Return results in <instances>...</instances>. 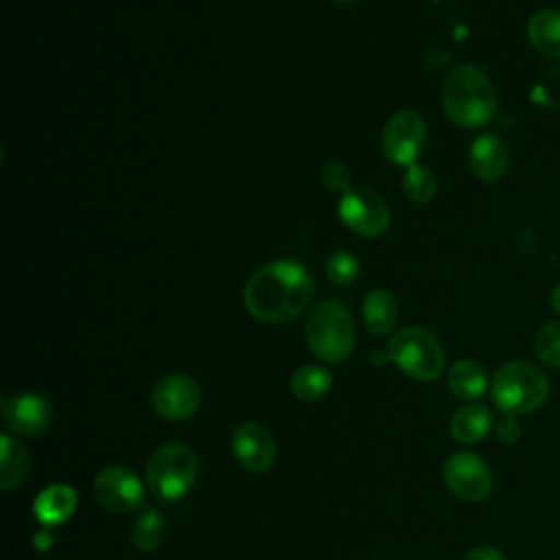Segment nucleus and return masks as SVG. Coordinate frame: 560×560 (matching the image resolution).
I'll return each instance as SVG.
<instances>
[{
	"instance_id": "1",
	"label": "nucleus",
	"mask_w": 560,
	"mask_h": 560,
	"mask_svg": "<svg viewBox=\"0 0 560 560\" xmlns=\"http://www.w3.org/2000/svg\"><path fill=\"white\" fill-rule=\"evenodd\" d=\"M313 298V280L298 260H273L252 273L245 284V308L262 322L284 324L300 317Z\"/></svg>"
},
{
	"instance_id": "2",
	"label": "nucleus",
	"mask_w": 560,
	"mask_h": 560,
	"mask_svg": "<svg viewBox=\"0 0 560 560\" xmlns=\"http://www.w3.org/2000/svg\"><path fill=\"white\" fill-rule=\"evenodd\" d=\"M442 105L459 127H483L497 114V94L490 79L475 66H457L442 85Z\"/></svg>"
},
{
	"instance_id": "3",
	"label": "nucleus",
	"mask_w": 560,
	"mask_h": 560,
	"mask_svg": "<svg viewBox=\"0 0 560 560\" xmlns=\"http://www.w3.org/2000/svg\"><path fill=\"white\" fill-rule=\"evenodd\" d=\"M547 374L529 361L503 363L490 383L492 402L505 416H523L538 409L549 396Z\"/></svg>"
},
{
	"instance_id": "4",
	"label": "nucleus",
	"mask_w": 560,
	"mask_h": 560,
	"mask_svg": "<svg viewBox=\"0 0 560 560\" xmlns=\"http://www.w3.org/2000/svg\"><path fill=\"white\" fill-rule=\"evenodd\" d=\"M311 352L324 363H341L354 346V326L348 308L339 300L319 302L304 326Z\"/></svg>"
},
{
	"instance_id": "5",
	"label": "nucleus",
	"mask_w": 560,
	"mask_h": 560,
	"mask_svg": "<svg viewBox=\"0 0 560 560\" xmlns=\"http://www.w3.org/2000/svg\"><path fill=\"white\" fill-rule=\"evenodd\" d=\"M197 455L186 444L158 446L147 462V486L162 501L182 499L197 479Z\"/></svg>"
},
{
	"instance_id": "6",
	"label": "nucleus",
	"mask_w": 560,
	"mask_h": 560,
	"mask_svg": "<svg viewBox=\"0 0 560 560\" xmlns=\"http://www.w3.org/2000/svg\"><path fill=\"white\" fill-rule=\"evenodd\" d=\"M387 354L400 372L416 381H433L444 370V350L440 341L420 326L396 332L387 343Z\"/></svg>"
},
{
	"instance_id": "7",
	"label": "nucleus",
	"mask_w": 560,
	"mask_h": 560,
	"mask_svg": "<svg viewBox=\"0 0 560 560\" xmlns=\"http://www.w3.org/2000/svg\"><path fill=\"white\" fill-rule=\"evenodd\" d=\"M341 223L365 238H376L389 228V208L383 197L368 186H352L339 199Z\"/></svg>"
},
{
	"instance_id": "8",
	"label": "nucleus",
	"mask_w": 560,
	"mask_h": 560,
	"mask_svg": "<svg viewBox=\"0 0 560 560\" xmlns=\"http://www.w3.org/2000/svg\"><path fill=\"white\" fill-rule=\"evenodd\" d=\"M427 144V122L413 109H400L383 127L381 151L398 166H411Z\"/></svg>"
},
{
	"instance_id": "9",
	"label": "nucleus",
	"mask_w": 560,
	"mask_h": 560,
	"mask_svg": "<svg viewBox=\"0 0 560 560\" xmlns=\"http://www.w3.org/2000/svg\"><path fill=\"white\" fill-rule=\"evenodd\" d=\"M96 501L116 514H129L144 505V486L127 466H107L94 479Z\"/></svg>"
},
{
	"instance_id": "10",
	"label": "nucleus",
	"mask_w": 560,
	"mask_h": 560,
	"mask_svg": "<svg viewBox=\"0 0 560 560\" xmlns=\"http://www.w3.org/2000/svg\"><path fill=\"white\" fill-rule=\"evenodd\" d=\"M448 490L464 501H483L492 492L490 466L470 451H457L444 462Z\"/></svg>"
},
{
	"instance_id": "11",
	"label": "nucleus",
	"mask_w": 560,
	"mask_h": 560,
	"mask_svg": "<svg viewBox=\"0 0 560 560\" xmlns=\"http://www.w3.org/2000/svg\"><path fill=\"white\" fill-rule=\"evenodd\" d=\"M199 405V383L186 374H166L151 389V407L164 420H186Z\"/></svg>"
},
{
	"instance_id": "12",
	"label": "nucleus",
	"mask_w": 560,
	"mask_h": 560,
	"mask_svg": "<svg viewBox=\"0 0 560 560\" xmlns=\"http://www.w3.org/2000/svg\"><path fill=\"white\" fill-rule=\"evenodd\" d=\"M52 420L50 400L37 392H20L2 398V422L18 435H37Z\"/></svg>"
},
{
	"instance_id": "13",
	"label": "nucleus",
	"mask_w": 560,
	"mask_h": 560,
	"mask_svg": "<svg viewBox=\"0 0 560 560\" xmlns=\"http://www.w3.org/2000/svg\"><path fill=\"white\" fill-rule=\"evenodd\" d=\"M230 446L236 462L254 475L267 472L276 462V440L258 422L238 424L232 433Z\"/></svg>"
},
{
	"instance_id": "14",
	"label": "nucleus",
	"mask_w": 560,
	"mask_h": 560,
	"mask_svg": "<svg viewBox=\"0 0 560 560\" xmlns=\"http://www.w3.org/2000/svg\"><path fill=\"white\" fill-rule=\"evenodd\" d=\"M470 171L486 182L499 179L510 164V151L505 142L494 133H481L472 140L468 151Z\"/></svg>"
},
{
	"instance_id": "15",
	"label": "nucleus",
	"mask_w": 560,
	"mask_h": 560,
	"mask_svg": "<svg viewBox=\"0 0 560 560\" xmlns=\"http://www.w3.org/2000/svg\"><path fill=\"white\" fill-rule=\"evenodd\" d=\"M77 508V492L66 483L46 486L33 501V514L44 527L61 525Z\"/></svg>"
},
{
	"instance_id": "16",
	"label": "nucleus",
	"mask_w": 560,
	"mask_h": 560,
	"mask_svg": "<svg viewBox=\"0 0 560 560\" xmlns=\"http://www.w3.org/2000/svg\"><path fill=\"white\" fill-rule=\"evenodd\" d=\"M494 429L492 411L481 402H468L459 407L448 422L451 435L462 444L481 442Z\"/></svg>"
},
{
	"instance_id": "17",
	"label": "nucleus",
	"mask_w": 560,
	"mask_h": 560,
	"mask_svg": "<svg viewBox=\"0 0 560 560\" xmlns=\"http://www.w3.org/2000/svg\"><path fill=\"white\" fill-rule=\"evenodd\" d=\"M527 37L538 52L551 59H560V11H536L527 22Z\"/></svg>"
},
{
	"instance_id": "18",
	"label": "nucleus",
	"mask_w": 560,
	"mask_h": 560,
	"mask_svg": "<svg viewBox=\"0 0 560 560\" xmlns=\"http://www.w3.org/2000/svg\"><path fill=\"white\" fill-rule=\"evenodd\" d=\"M31 468V457L22 442L13 435H0V488L9 492L13 486L24 481Z\"/></svg>"
},
{
	"instance_id": "19",
	"label": "nucleus",
	"mask_w": 560,
	"mask_h": 560,
	"mask_svg": "<svg viewBox=\"0 0 560 560\" xmlns=\"http://www.w3.org/2000/svg\"><path fill=\"white\" fill-rule=\"evenodd\" d=\"M446 385H448L451 394L457 396L459 400H477L486 392L488 378H486L483 368L477 361L462 359L451 365Z\"/></svg>"
},
{
	"instance_id": "20",
	"label": "nucleus",
	"mask_w": 560,
	"mask_h": 560,
	"mask_svg": "<svg viewBox=\"0 0 560 560\" xmlns=\"http://www.w3.org/2000/svg\"><path fill=\"white\" fill-rule=\"evenodd\" d=\"M398 304L387 289H374L363 300V322L374 335H385L394 328Z\"/></svg>"
},
{
	"instance_id": "21",
	"label": "nucleus",
	"mask_w": 560,
	"mask_h": 560,
	"mask_svg": "<svg viewBox=\"0 0 560 560\" xmlns=\"http://www.w3.org/2000/svg\"><path fill=\"white\" fill-rule=\"evenodd\" d=\"M332 385V374L324 365H302L291 376V394L302 400L311 402L322 398Z\"/></svg>"
},
{
	"instance_id": "22",
	"label": "nucleus",
	"mask_w": 560,
	"mask_h": 560,
	"mask_svg": "<svg viewBox=\"0 0 560 560\" xmlns=\"http://www.w3.org/2000/svg\"><path fill=\"white\" fill-rule=\"evenodd\" d=\"M164 538H166L164 514L158 510H144L131 529L133 545L142 551H153L164 542Z\"/></svg>"
},
{
	"instance_id": "23",
	"label": "nucleus",
	"mask_w": 560,
	"mask_h": 560,
	"mask_svg": "<svg viewBox=\"0 0 560 560\" xmlns=\"http://www.w3.org/2000/svg\"><path fill=\"white\" fill-rule=\"evenodd\" d=\"M435 188H438V182H435V175L431 173V168L420 166V164L407 166V171L402 175V192L409 201L429 203L435 195Z\"/></svg>"
},
{
	"instance_id": "24",
	"label": "nucleus",
	"mask_w": 560,
	"mask_h": 560,
	"mask_svg": "<svg viewBox=\"0 0 560 560\" xmlns=\"http://www.w3.org/2000/svg\"><path fill=\"white\" fill-rule=\"evenodd\" d=\"M534 352L536 357L549 365V368H560V319L547 322L534 339Z\"/></svg>"
},
{
	"instance_id": "25",
	"label": "nucleus",
	"mask_w": 560,
	"mask_h": 560,
	"mask_svg": "<svg viewBox=\"0 0 560 560\" xmlns=\"http://www.w3.org/2000/svg\"><path fill=\"white\" fill-rule=\"evenodd\" d=\"M359 260L352 252H346V249H339V252H332L326 260V273L332 282L346 287V284H352L357 278H359Z\"/></svg>"
},
{
	"instance_id": "26",
	"label": "nucleus",
	"mask_w": 560,
	"mask_h": 560,
	"mask_svg": "<svg viewBox=\"0 0 560 560\" xmlns=\"http://www.w3.org/2000/svg\"><path fill=\"white\" fill-rule=\"evenodd\" d=\"M322 182L332 192H348L352 188V173L350 168L339 160H328L322 166Z\"/></svg>"
},
{
	"instance_id": "27",
	"label": "nucleus",
	"mask_w": 560,
	"mask_h": 560,
	"mask_svg": "<svg viewBox=\"0 0 560 560\" xmlns=\"http://www.w3.org/2000/svg\"><path fill=\"white\" fill-rule=\"evenodd\" d=\"M494 433L503 444H514L521 438V424L516 416H505L494 424Z\"/></svg>"
},
{
	"instance_id": "28",
	"label": "nucleus",
	"mask_w": 560,
	"mask_h": 560,
	"mask_svg": "<svg viewBox=\"0 0 560 560\" xmlns=\"http://www.w3.org/2000/svg\"><path fill=\"white\" fill-rule=\"evenodd\" d=\"M462 560H505V556L494 547H475Z\"/></svg>"
},
{
	"instance_id": "29",
	"label": "nucleus",
	"mask_w": 560,
	"mask_h": 560,
	"mask_svg": "<svg viewBox=\"0 0 560 560\" xmlns=\"http://www.w3.org/2000/svg\"><path fill=\"white\" fill-rule=\"evenodd\" d=\"M33 545H35L37 549H48V547L52 545V536H50V532H48V529H39V532H35V536H33Z\"/></svg>"
},
{
	"instance_id": "30",
	"label": "nucleus",
	"mask_w": 560,
	"mask_h": 560,
	"mask_svg": "<svg viewBox=\"0 0 560 560\" xmlns=\"http://www.w3.org/2000/svg\"><path fill=\"white\" fill-rule=\"evenodd\" d=\"M549 304H551V308L560 315V284H556L553 289H551V295H549Z\"/></svg>"
},
{
	"instance_id": "31",
	"label": "nucleus",
	"mask_w": 560,
	"mask_h": 560,
	"mask_svg": "<svg viewBox=\"0 0 560 560\" xmlns=\"http://www.w3.org/2000/svg\"><path fill=\"white\" fill-rule=\"evenodd\" d=\"M389 359V354H385V350H374V354H372V363L374 365H381V363H385Z\"/></svg>"
},
{
	"instance_id": "32",
	"label": "nucleus",
	"mask_w": 560,
	"mask_h": 560,
	"mask_svg": "<svg viewBox=\"0 0 560 560\" xmlns=\"http://www.w3.org/2000/svg\"><path fill=\"white\" fill-rule=\"evenodd\" d=\"M332 2H337V4H346V2H352V0H332Z\"/></svg>"
}]
</instances>
